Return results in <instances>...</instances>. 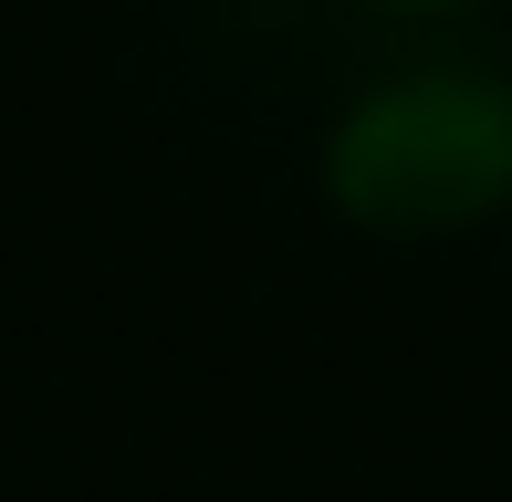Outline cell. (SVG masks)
I'll use <instances>...</instances> for the list:
<instances>
[{
    "instance_id": "cell-1",
    "label": "cell",
    "mask_w": 512,
    "mask_h": 502,
    "mask_svg": "<svg viewBox=\"0 0 512 502\" xmlns=\"http://www.w3.org/2000/svg\"><path fill=\"white\" fill-rule=\"evenodd\" d=\"M324 199L356 231L439 241L512 199V74L398 63L324 126Z\"/></svg>"
},
{
    "instance_id": "cell-2",
    "label": "cell",
    "mask_w": 512,
    "mask_h": 502,
    "mask_svg": "<svg viewBox=\"0 0 512 502\" xmlns=\"http://www.w3.org/2000/svg\"><path fill=\"white\" fill-rule=\"evenodd\" d=\"M387 11H460V0H387Z\"/></svg>"
}]
</instances>
